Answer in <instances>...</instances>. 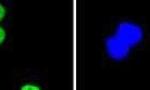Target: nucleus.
Listing matches in <instances>:
<instances>
[{
    "mask_svg": "<svg viewBox=\"0 0 150 90\" xmlns=\"http://www.w3.org/2000/svg\"><path fill=\"white\" fill-rule=\"evenodd\" d=\"M115 36L119 37L122 41L130 48L137 46L144 38V31L140 26L133 22L125 21L118 24L115 30Z\"/></svg>",
    "mask_w": 150,
    "mask_h": 90,
    "instance_id": "nucleus-1",
    "label": "nucleus"
},
{
    "mask_svg": "<svg viewBox=\"0 0 150 90\" xmlns=\"http://www.w3.org/2000/svg\"><path fill=\"white\" fill-rule=\"evenodd\" d=\"M106 52L109 57H111L114 60H122L129 54L130 47L127 46L125 42L115 35L109 37L106 39Z\"/></svg>",
    "mask_w": 150,
    "mask_h": 90,
    "instance_id": "nucleus-2",
    "label": "nucleus"
},
{
    "mask_svg": "<svg viewBox=\"0 0 150 90\" xmlns=\"http://www.w3.org/2000/svg\"><path fill=\"white\" fill-rule=\"evenodd\" d=\"M20 89L21 90H39L40 88L36 86V84H23L21 87H20Z\"/></svg>",
    "mask_w": 150,
    "mask_h": 90,
    "instance_id": "nucleus-3",
    "label": "nucleus"
},
{
    "mask_svg": "<svg viewBox=\"0 0 150 90\" xmlns=\"http://www.w3.org/2000/svg\"><path fill=\"white\" fill-rule=\"evenodd\" d=\"M7 38V33L2 27H0V45H2Z\"/></svg>",
    "mask_w": 150,
    "mask_h": 90,
    "instance_id": "nucleus-4",
    "label": "nucleus"
},
{
    "mask_svg": "<svg viewBox=\"0 0 150 90\" xmlns=\"http://www.w3.org/2000/svg\"><path fill=\"white\" fill-rule=\"evenodd\" d=\"M5 17H6V8L0 2V21L5 18Z\"/></svg>",
    "mask_w": 150,
    "mask_h": 90,
    "instance_id": "nucleus-5",
    "label": "nucleus"
}]
</instances>
